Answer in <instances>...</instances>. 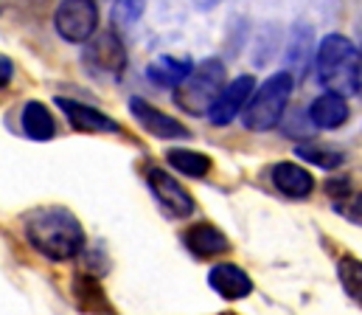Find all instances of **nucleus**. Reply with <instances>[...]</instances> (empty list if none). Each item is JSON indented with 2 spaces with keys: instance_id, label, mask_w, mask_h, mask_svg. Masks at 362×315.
<instances>
[{
  "instance_id": "f257e3e1",
  "label": "nucleus",
  "mask_w": 362,
  "mask_h": 315,
  "mask_svg": "<svg viewBox=\"0 0 362 315\" xmlns=\"http://www.w3.org/2000/svg\"><path fill=\"white\" fill-rule=\"evenodd\" d=\"M23 231L31 248L54 262L74 259L85 251V228L76 214L62 206H42L23 217Z\"/></svg>"
},
{
  "instance_id": "f03ea898",
  "label": "nucleus",
  "mask_w": 362,
  "mask_h": 315,
  "mask_svg": "<svg viewBox=\"0 0 362 315\" xmlns=\"http://www.w3.org/2000/svg\"><path fill=\"white\" fill-rule=\"evenodd\" d=\"M315 71L317 82L340 96H360V48L343 37V34H329L317 45L315 57Z\"/></svg>"
},
{
  "instance_id": "7ed1b4c3",
  "label": "nucleus",
  "mask_w": 362,
  "mask_h": 315,
  "mask_svg": "<svg viewBox=\"0 0 362 315\" xmlns=\"http://www.w3.org/2000/svg\"><path fill=\"white\" fill-rule=\"evenodd\" d=\"M292 88H295V76L289 71L272 74L259 91L253 88L247 105L242 107L245 110V118H242L245 127L253 130V132H267L272 127H278L284 113H286Z\"/></svg>"
},
{
  "instance_id": "20e7f679",
  "label": "nucleus",
  "mask_w": 362,
  "mask_h": 315,
  "mask_svg": "<svg viewBox=\"0 0 362 315\" xmlns=\"http://www.w3.org/2000/svg\"><path fill=\"white\" fill-rule=\"evenodd\" d=\"M222 88H225V62L216 57L202 59L175 88V105L191 115H202L214 105V99L219 96Z\"/></svg>"
},
{
  "instance_id": "39448f33",
  "label": "nucleus",
  "mask_w": 362,
  "mask_h": 315,
  "mask_svg": "<svg viewBox=\"0 0 362 315\" xmlns=\"http://www.w3.org/2000/svg\"><path fill=\"white\" fill-rule=\"evenodd\" d=\"M54 25L65 42H88L98 28L95 0H62L57 6Z\"/></svg>"
},
{
  "instance_id": "423d86ee",
  "label": "nucleus",
  "mask_w": 362,
  "mask_h": 315,
  "mask_svg": "<svg viewBox=\"0 0 362 315\" xmlns=\"http://www.w3.org/2000/svg\"><path fill=\"white\" fill-rule=\"evenodd\" d=\"M85 65L98 76H112L118 79L127 68V48L115 31H101L95 34L88 48H85Z\"/></svg>"
},
{
  "instance_id": "0eeeda50",
  "label": "nucleus",
  "mask_w": 362,
  "mask_h": 315,
  "mask_svg": "<svg viewBox=\"0 0 362 315\" xmlns=\"http://www.w3.org/2000/svg\"><path fill=\"white\" fill-rule=\"evenodd\" d=\"M253 88H256V79H253L250 74L233 79L230 85H225V88L219 91V96L214 99V105L208 107V121H211L214 127H225V124H230V121L242 113V107L247 105Z\"/></svg>"
},
{
  "instance_id": "6e6552de",
  "label": "nucleus",
  "mask_w": 362,
  "mask_h": 315,
  "mask_svg": "<svg viewBox=\"0 0 362 315\" xmlns=\"http://www.w3.org/2000/svg\"><path fill=\"white\" fill-rule=\"evenodd\" d=\"M146 181H149V189H152V195L158 197V203L163 206V209L169 211L172 217H191L194 214V197L188 195V189L180 186L169 172H163V169H149V175H146Z\"/></svg>"
},
{
  "instance_id": "1a4fd4ad",
  "label": "nucleus",
  "mask_w": 362,
  "mask_h": 315,
  "mask_svg": "<svg viewBox=\"0 0 362 315\" xmlns=\"http://www.w3.org/2000/svg\"><path fill=\"white\" fill-rule=\"evenodd\" d=\"M129 110H132L135 121H138L149 135H155V138L172 141V138H188V135H191L185 124H180V121L172 118V115H166L163 110L152 107L146 99H141V96H132V99H129Z\"/></svg>"
},
{
  "instance_id": "9d476101",
  "label": "nucleus",
  "mask_w": 362,
  "mask_h": 315,
  "mask_svg": "<svg viewBox=\"0 0 362 315\" xmlns=\"http://www.w3.org/2000/svg\"><path fill=\"white\" fill-rule=\"evenodd\" d=\"M208 285L222 296V299H247L253 293V279L239 268V265H230V262H222V265H214L211 273H208Z\"/></svg>"
},
{
  "instance_id": "9b49d317",
  "label": "nucleus",
  "mask_w": 362,
  "mask_h": 315,
  "mask_svg": "<svg viewBox=\"0 0 362 315\" xmlns=\"http://www.w3.org/2000/svg\"><path fill=\"white\" fill-rule=\"evenodd\" d=\"M59 110L65 113V118L71 121L74 130L79 132H118V121H112L110 115H104L101 110H95L90 105H82V102H74V99H57Z\"/></svg>"
},
{
  "instance_id": "f8f14e48",
  "label": "nucleus",
  "mask_w": 362,
  "mask_h": 315,
  "mask_svg": "<svg viewBox=\"0 0 362 315\" xmlns=\"http://www.w3.org/2000/svg\"><path fill=\"white\" fill-rule=\"evenodd\" d=\"M270 181L281 195H286V197H292V200H303V197H309L312 189H315V178H312L303 166L289 164V161H281V164L272 166Z\"/></svg>"
},
{
  "instance_id": "ddd939ff",
  "label": "nucleus",
  "mask_w": 362,
  "mask_h": 315,
  "mask_svg": "<svg viewBox=\"0 0 362 315\" xmlns=\"http://www.w3.org/2000/svg\"><path fill=\"white\" fill-rule=\"evenodd\" d=\"M182 242H185V248H188L194 256H199V259H208V256L225 253V251L230 248L228 236H225L216 225H211V222L191 225V228L182 234Z\"/></svg>"
},
{
  "instance_id": "4468645a",
  "label": "nucleus",
  "mask_w": 362,
  "mask_h": 315,
  "mask_svg": "<svg viewBox=\"0 0 362 315\" xmlns=\"http://www.w3.org/2000/svg\"><path fill=\"white\" fill-rule=\"evenodd\" d=\"M309 121L315 127H320V130L343 127L349 121V102H346V96L332 93V91H326L323 96H317L309 105Z\"/></svg>"
},
{
  "instance_id": "2eb2a0df",
  "label": "nucleus",
  "mask_w": 362,
  "mask_h": 315,
  "mask_svg": "<svg viewBox=\"0 0 362 315\" xmlns=\"http://www.w3.org/2000/svg\"><path fill=\"white\" fill-rule=\"evenodd\" d=\"M194 68V62L188 57H158L146 65V79L158 88H177L182 79L188 76V71Z\"/></svg>"
},
{
  "instance_id": "dca6fc26",
  "label": "nucleus",
  "mask_w": 362,
  "mask_h": 315,
  "mask_svg": "<svg viewBox=\"0 0 362 315\" xmlns=\"http://www.w3.org/2000/svg\"><path fill=\"white\" fill-rule=\"evenodd\" d=\"M23 132L31 141H51L57 135V121L42 102H28L23 107Z\"/></svg>"
},
{
  "instance_id": "f3484780",
  "label": "nucleus",
  "mask_w": 362,
  "mask_h": 315,
  "mask_svg": "<svg viewBox=\"0 0 362 315\" xmlns=\"http://www.w3.org/2000/svg\"><path fill=\"white\" fill-rule=\"evenodd\" d=\"M312 28L309 25H295L292 34H289V45H286V65H289V74H303L309 59H312Z\"/></svg>"
},
{
  "instance_id": "a211bd4d",
  "label": "nucleus",
  "mask_w": 362,
  "mask_h": 315,
  "mask_svg": "<svg viewBox=\"0 0 362 315\" xmlns=\"http://www.w3.org/2000/svg\"><path fill=\"white\" fill-rule=\"evenodd\" d=\"M326 192H329V197L334 200V209L340 211V214H346L351 222L360 225V192H354V186H351L349 178L329 181V183H326Z\"/></svg>"
},
{
  "instance_id": "6ab92c4d",
  "label": "nucleus",
  "mask_w": 362,
  "mask_h": 315,
  "mask_svg": "<svg viewBox=\"0 0 362 315\" xmlns=\"http://www.w3.org/2000/svg\"><path fill=\"white\" fill-rule=\"evenodd\" d=\"M166 161L185 178H205L211 172V158L194 149H169Z\"/></svg>"
},
{
  "instance_id": "aec40b11",
  "label": "nucleus",
  "mask_w": 362,
  "mask_h": 315,
  "mask_svg": "<svg viewBox=\"0 0 362 315\" xmlns=\"http://www.w3.org/2000/svg\"><path fill=\"white\" fill-rule=\"evenodd\" d=\"M295 155L303 158V161H309V164H315V166H320V169H337L346 161L343 152L329 149V147H317V144H298L295 147Z\"/></svg>"
},
{
  "instance_id": "412c9836",
  "label": "nucleus",
  "mask_w": 362,
  "mask_h": 315,
  "mask_svg": "<svg viewBox=\"0 0 362 315\" xmlns=\"http://www.w3.org/2000/svg\"><path fill=\"white\" fill-rule=\"evenodd\" d=\"M144 8H146V0H115L110 8V20L121 31V28L135 25L144 17Z\"/></svg>"
},
{
  "instance_id": "4be33fe9",
  "label": "nucleus",
  "mask_w": 362,
  "mask_h": 315,
  "mask_svg": "<svg viewBox=\"0 0 362 315\" xmlns=\"http://www.w3.org/2000/svg\"><path fill=\"white\" fill-rule=\"evenodd\" d=\"M337 276H340L346 293H349L354 302H360V259L343 256V259L337 262Z\"/></svg>"
},
{
  "instance_id": "5701e85b",
  "label": "nucleus",
  "mask_w": 362,
  "mask_h": 315,
  "mask_svg": "<svg viewBox=\"0 0 362 315\" xmlns=\"http://www.w3.org/2000/svg\"><path fill=\"white\" fill-rule=\"evenodd\" d=\"M11 76H14V65H11L8 57L0 54V88H6V85L11 82Z\"/></svg>"
},
{
  "instance_id": "b1692460",
  "label": "nucleus",
  "mask_w": 362,
  "mask_h": 315,
  "mask_svg": "<svg viewBox=\"0 0 362 315\" xmlns=\"http://www.w3.org/2000/svg\"><path fill=\"white\" fill-rule=\"evenodd\" d=\"M216 3H219V0H194V6H197V8H205V11H208V8H214Z\"/></svg>"
},
{
  "instance_id": "393cba45",
  "label": "nucleus",
  "mask_w": 362,
  "mask_h": 315,
  "mask_svg": "<svg viewBox=\"0 0 362 315\" xmlns=\"http://www.w3.org/2000/svg\"><path fill=\"white\" fill-rule=\"evenodd\" d=\"M228 315H233V313H228Z\"/></svg>"
}]
</instances>
